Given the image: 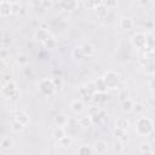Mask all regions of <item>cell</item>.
Wrapping results in <instances>:
<instances>
[{
	"label": "cell",
	"mask_w": 155,
	"mask_h": 155,
	"mask_svg": "<svg viewBox=\"0 0 155 155\" xmlns=\"http://www.w3.org/2000/svg\"><path fill=\"white\" fill-rule=\"evenodd\" d=\"M134 130L139 136H147L153 132V121L149 117L140 116L134 122Z\"/></svg>",
	"instance_id": "obj_1"
},
{
	"label": "cell",
	"mask_w": 155,
	"mask_h": 155,
	"mask_svg": "<svg viewBox=\"0 0 155 155\" xmlns=\"http://www.w3.org/2000/svg\"><path fill=\"white\" fill-rule=\"evenodd\" d=\"M1 93L5 98H10L12 101H17L21 97V92L13 81H7L4 85V87L1 88Z\"/></svg>",
	"instance_id": "obj_2"
},
{
	"label": "cell",
	"mask_w": 155,
	"mask_h": 155,
	"mask_svg": "<svg viewBox=\"0 0 155 155\" xmlns=\"http://www.w3.org/2000/svg\"><path fill=\"white\" fill-rule=\"evenodd\" d=\"M102 79H103L104 85H105L107 88H111V90L113 88H116L119 86V84H120V76H119V74L115 73V71H113V70H108Z\"/></svg>",
	"instance_id": "obj_3"
},
{
	"label": "cell",
	"mask_w": 155,
	"mask_h": 155,
	"mask_svg": "<svg viewBox=\"0 0 155 155\" xmlns=\"http://www.w3.org/2000/svg\"><path fill=\"white\" fill-rule=\"evenodd\" d=\"M39 91L44 94V96H51L56 90H54V86H53V82H52V79H42L40 80L39 82Z\"/></svg>",
	"instance_id": "obj_4"
},
{
	"label": "cell",
	"mask_w": 155,
	"mask_h": 155,
	"mask_svg": "<svg viewBox=\"0 0 155 155\" xmlns=\"http://www.w3.org/2000/svg\"><path fill=\"white\" fill-rule=\"evenodd\" d=\"M132 44H133V46H136L137 48L144 47V46L147 45V36H145V34H143V33H137V34H134L133 38H132Z\"/></svg>",
	"instance_id": "obj_5"
},
{
	"label": "cell",
	"mask_w": 155,
	"mask_h": 155,
	"mask_svg": "<svg viewBox=\"0 0 155 155\" xmlns=\"http://www.w3.org/2000/svg\"><path fill=\"white\" fill-rule=\"evenodd\" d=\"M50 36H51V35H50V33H48L47 29L38 28V29L35 30V33H34V38H35L38 41H41V42H44L45 40H47Z\"/></svg>",
	"instance_id": "obj_6"
},
{
	"label": "cell",
	"mask_w": 155,
	"mask_h": 155,
	"mask_svg": "<svg viewBox=\"0 0 155 155\" xmlns=\"http://www.w3.org/2000/svg\"><path fill=\"white\" fill-rule=\"evenodd\" d=\"M13 120H16V121H18L19 124H22L23 126H25V125L29 122V116H28L27 113L19 110V111H17L16 115L13 116Z\"/></svg>",
	"instance_id": "obj_7"
},
{
	"label": "cell",
	"mask_w": 155,
	"mask_h": 155,
	"mask_svg": "<svg viewBox=\"0 0 155 155\" xmlns=\"http://www.w3.org/2000/svg\"><path fill=\"white\" fill-rule=\"evenodd\" d=\"M80 47H81V50H82L84 54H85V56H87V57L93 56V54H94V52H96V47H94L91 42H85V44H82V46H80Z\"/></svg>",
	"instance_id": "obj_8"
},
{
	"label": "cell",
	"mask_w": 155,
	"mask_h": 155,
	"mask_svg": "<svg viewBox=\"0 0 155 155\" xmlns=\"http://www.w3.org/2000/svg\"><path fill=\"white\" fill-rule=\"evenodd\" d=\"M11 2L10 1H0V15L6 17L11 15Z\"/></svg>",
	"instance_id": "obj_9"
},
{
	"label": "cell",
	"mask_w": 155,
	"mask_h": 155,
	"mask_svg": "<svg viewBox=\"0 0 155 155\" xmlns=\"http://www.w3.org/2000/svg\"><path fill=\"white\" fill-rule=\"evenodd\" d=\"M128 126H130V121L126 117H119L115 121V128H117V130L126 131L128 128Z\"/></svg>",
	"instance_id": "obj_10"
},
{
	"label": "cell",
	"mask_w": 155,
	"mask_h": 155,
	"mask_svg": "<svg viewBox=\"0 0 155 155\" xmlns=\"http://www.w3.org/2000/svg\"><path fill=\"white\" fill-rule=\"evenodd\" d=\"M70 109H71L75 114H78V113H81V111L85 109V105H84L82 101L75 99V101H73V102L70 103Z\"/></svg>",
	"instance_id": "obj_11"
},
{
	"label": "cell",
	"mask_w": 155,
	"mask_h": 155,
	"mask_svg": "<svg viewBox=\"0 0 155 155\" xmlns=\"http://www.w3.org/2000/svg\"><path fill=\"white\" fill-rule=\"evenodd\" d=\"M93 150L97 153V155H104L107 153V143L103 142V140H98L94 147H93Z\"/></svg>",
	"instance_id": "obj_12"
},
{
	"label": "cell",
	"mask_w": 155,
	"mask_h": 155,
	"mask_svg": "<svg viewBox=\"0 0 155 155\" xmlns=\"http://www.w3.org/2000/svg\"><path fill=\"white\" fill-rule=\"evenodd\" d=\"M133 25H134L133 21L131 18H128V17H125V18H122L120 21V28L124 29V30H131L133 28Z\"/></svg>",
	"instance_id": "obj_13"
},
{
	"label": "cell",
	"mask_w": 155,
	"mask_h": 155,
	"mask_svg": "<svg viewBox=\"0 0 155 155\" xmlns=\"http://www.w3.org/2000/svg\"><path fill=\"white\" fill-rule=\"evenodd\" d=\"M133 105H134V102L131 99V98H127L125 101L121 102V107H122V110L126 111V113H130V111H133Z\"/></svg>",
	"instance_id": "obj_14"
},
{
	"label": "cell",
	"mask_w": 155,
	"mask_h": 155,
	"mask_svg": "<svg viewBox=\"0 0 155 155\" xmlns=\"http://www.w3.org/2000/svg\"><path fill=\"white\" fill-rule=\"evenodd\" d=\"M54 122L58 125V127H63V126L67 125L68 119H67V116H65L64 114L59 113V114H57V115L54 116Z\"/></svg>",
	"instance_id": "obj_15"
},
{
	"label": "cell",
	"mask_w": 155,
	"mask_h": 155,
	"mask_svg": "<svg viewBox=\"0 0 155 155\" xmlns=\"http://www.w3.org/2000/svg\"><path fill=\"white\" fill-rule=\"evenodd\" d=\"M52 136H53V138L58 142V140H61L64 136H67V133H65V131H64V128H63V127H57V128H54V131H53Z\"/></svg>",
	"instance_id": "obj_16"
},
{
	"label": "cell",
	"mask_w": 155,
	"mask_h": 155,
	"mask_svg": "<svg viewBox=\"0 0 155 155\" xmlns=\"http://www.w3.org/2000/svg\"><path fill=\"white\" fill-rule=\"evenodd\" d=\"M78 155H93V149L88 145H81L78 149Z\"/></svg>",
	"instance_id": "obj_17"
},
{
	"label": "cell",
	"mask_w": 155,
	"mask_h": 155,
	"mask_svg": "<svg viewBox=\"0 0 155 155\" xmlns=\"http://www.w3.org/2000/svg\"><path fill=\"white\" fill-rule=\"evenodd\" d=\"M96 13H97V16L98 17H105L107 16V13H108V7H105L102 2L96 7Z\"/></svg>",
	"instance_id": "obj_18"
},
{
	"label": "cell",
	"mask_w": 155,
	"mask_h": 155,
	"mask_svg": "<svg viewBox=\"0 0 155 155\" xmlns=\"http://www.w3.org/2000/svg\"><path fill=\"white\" fill-rule=\"evenodd\" d=\"M71 143H73V139H71V137L70 136H64L61 140H58V144L62 147V148H67V147H70L71 145Z\"/></svg>",
	"instance_id": "obj_19"
},
{
	"label": "cell",
	"mask_w": 155,
	"mask_h": 155,
	"mask_svg": "<svg viewBox=\"0 0 155 155\" xmlns=\"http://www.w3.org/2000/svg\"><path fill=\"white\" fill-rule=\"evenodd\" d=\"M59 5L62 6L63 10H74V7L78 6V2H75V1H61Z\"/></svg>",
	"instance_id": "obj_20"
},
{
	"label": "cell",
	"mask_w": 155,
	"mask_h": 155,
	"mask_svg": "<svg viewBox=\"0 0 155 155\" xmlns=\"http://www.w3.org/2000/svg\"><path fill=\"white\" fill-rule=\"evenodd\" d=\"M42 44L45 45L46 48H51V50L54 48V47L57 46V41H56V39H54L53 36H50V38H48L47 40H45Z\"/></svg>",
	"instance_id": "obj_21"
},
{
	"label": "cell",
	"mask_w": 155,
	"mask_h": 155,
	"mask_svg": "<svg viewBox=\"0 0 155 155\" xmlns=\"http://www.w3.org/2000/svg\"><path fill=\"white\" fill-rule=\"evenodd\" d=\"M78 122H79L80 126H82V127H87V126H90V125L92 124V120H91L90 116H81V117H79Z\"/></svg>",
	"instance_id": "obj_22"
},
{
	"label": "cell",
	"mask_w": 155,
	"mask_h": 155,
	"mask_svg": "<svg viewBox=\"0 0 155 155\" xmlns=\"http://www.w3.org/2000/svg\"><path fill=\"white\" fill-rule=\"evenodd\" d=\"M23 128H24V126H23L22 124H19V122L16 121V120H12V122H11V130H12L13 132L19 133L21 131H23Z\"/></svg>",
	"instance_id": "obj_23"
},
{
	"label": "cell",
	"mask_w": 155,
	"mask_h": 155,
	"mask_svg": "<svg viewBox=\"0 0 155 155\" xmlns=\"http://www.w3.org/2000/svg\"><path fill=\"white\" fill-rule=\"evenodd\" d=\"M29 62V57L25 54V53H19L18 57H17V63L19 65H27Z\"/></svg>",
	"instance_id": "obj_24"
},
{
	"label": "cell",
	"mask_w": 155,
	"mask_h": 155,
	"mask_svg": "<svg viewBox=\"0 0 155 155\" xmlns=\"http://www.w3.org/2000/svg\"><path fill=\"white\" fill-rule=\"evenodd\" d=\"M11 147H12V140H11L10 138H4V139H1V142H0V148H1L2 150H8Z\"/></svg>",
	"instance_id": "obj_25"
},
{
	"label": "cell",
	"mask_w": 155,
	"mask_h": 155,
	"mask_svg": "<svg viewBox=\"0 0 155 155\" xmlns=\"http://www.w3.org/2000/svg\"><path fill=\"white\" fill-rule=\"evenodd\" d=\"M73 57L76 58V59H82V58L85 57V54H84L81 47H75V48H74V51H73Z\"/></svg>",
	"instance_id": "obj_26"
},
{
	"label": "cell",
	"mask_w": 155,
	"mask_h": 155,
	"mask_svg": "<svg viewBox=\"0 0 155 155\" xmlns=\"http://www.w3.org/2000/svg\"><path fill=\"white\" fill-rule=\"evenodd\" d=\"M52 82H53V86H54V90H61L62 88V86H63V80H62V78H54V79H52Z\"/></svg>",
	"instance_id": "obj_27"
},
{
	"label": "cell",
	"mask_w": 155,
	"mask_h": 155,
	"mask_svg": "<svg viewBox=\"0 0 155 155\" xmlns=\"http://www.w3.org/2000/svg\"><path fill=\"white\" fill-rule=\"evenodd\" d=\"M19 11H21L19 2H11V12L12 13H19Z\"/></svg>",
	"instance_id": "obj_28"
},
{
	"label": "cell",
	"mask_w": 155,
	"mask_h": 155,
	"mask_svg": "<svg viewBox=\"0 0 155 155\" xmlns=\"http://www.w3.org/2000/svg\"><path fill=\"white\" fill-rule=\"evenodd\" d=\"M8 56H10V51L6 47L0 48V58L1 59H5L6 61V58H8Z\"/></svg>",
	"instance_id": "obj_29"
},
{
	"label": "cell",
	"mask_w": 155,
	"mask_h": 155,
	"mask_svg": "<svg viewBox=\"0 0 155 155\" xmlns=\"http://www.w3.org/2000/svg\"><path fill=\"white\" fill-rule=\"evenodd\" d=\"M99 110H101V109H99L98 107H94V105H93V107H91V108L88 109V116H93V115H96Z\"/></svg>",
	"instance_id": "obj_30"
},
{
	"label": "cell",
	"mask_w": 155,
	"mask_h": 155,
	"mask_svg": "<svg viewBox=\"0 0 155 155\" xmlns=\"http://www.w3.org/2000/svg\"><path fill=\"white\" fill-rule=\"evenodd\" d=\"M119 97H120V101H121V102L125 101V99H127V98H130V97H128V92H127L126 90H124L122 92H120V93H119Z\"/></svg>",
	"instance_id": "obj_31"
},
{
	"label": "cell",
	"mask_w": 155,
	"mask_h": 155,
	"mask_svg": "<svg viewBox=\"0 0 155 155\" xmlns=\"http://www.w3.org/2000/svg\"><path fill=\"white\" fill-rule=\"evenodd\" d=\"M6 68H7V63H6V61L0 58V73H4V71L6 70Z\"/></svg>",
	"instance_id": "obj_32"
},
{
	"label": "cell",
	"mask_w": 155,
	"mask_h": 155,
	"mask_svg": "<svg viewBox=\"0 0 155 155\" xmlns=\"http://www.w3.org/2000/svg\"><path fill=\"white\" fill-rule=\"evenodd\" d=\"M140 149H142L143 154H144V153H148V151H151V148L149 147V144H142Z\"/></svg>",
	"instance_id": "obj_33"
},
{
	"label": "cell",
	"mask_w": 155,
	"mask_h": 155,
	"mask_svg": "<svg viewBox=\"0 0 155 155\" xmlns=\"http://www.w3.org/2000/svg\"><path fill=\"white\" fill-rule=\"evenodd\" d=\"M99 4H101V2H84V5H85L86 7H93V8H96Z\"/></svg>",
	"instance_id": "obj_34"
},
{
	"label": "cell",
	"mask_w": 155,
	"mask_h": 155,
	"mask_svg": "<svg viewBox=\"0 0 155 155\" xmlns=\"http://www.w3.org/2000/svg\"><path fill=\"white\" fill-rule=\"evenodd\" d=\"M40 5H42V6H45V7H51V6L53 5V2H52V1H41Z\"/></svg>",
	"instance_id": "obj_35"
}]
</instances>
